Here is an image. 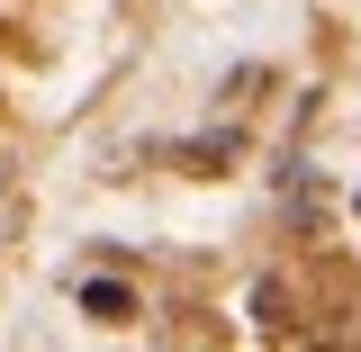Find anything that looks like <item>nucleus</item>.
I'll return each instance as SVG.
<instances>
[{"mask_svg": "<svg viewBox=\"0 0 361 352\" xmlns=\"http://www.w3.org/2000/svg\"><path fill=\"white\" fill-rule=\"evenodd\" d=\"M82 308H90V316H109V325H118V316H135V298H127V289H118V280H90V289H82Z\"/></svg>", "mask_w": 361, "mask_h": 352, "instance_id": "1", "label": "nucleus"}]
</instances>
